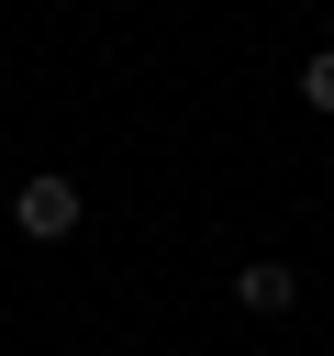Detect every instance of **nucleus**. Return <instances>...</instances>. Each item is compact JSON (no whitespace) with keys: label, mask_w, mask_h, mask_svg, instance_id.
Instances as JSON below:
<instances>
[{"label":"nucleus","mask_w":334,"mask_h":356,"mask_svg":"<svg viewBox=\"0 0 334 356\" xmlns=\"http://www.w3.org/2000/svg\"><path fill=\"white\" fill-rule=\"evenodd\" d=\"M11 222H22L33 245H56V234H78V178H22V200H11Z\"/></svg>","instance_id":"1"},{"label":"nucleus","mask_w":334,"mask_h":356,"mask_svg":"<svg viewBox=\"0 0 334 356\" xmlns=\"http://www.w3.org/2000/svg\"><path fill=\"white\" fill-rule=\"evenodd\" d=\"M234 300H245V312H289V300H301V278H289L278 256H256V267H234Z\"/></svg>","instance_id":"2"},{"label":"nucleus","mask_w":334,"mask_h":356,"mask_svg":"<svg viewBox=\"0 0 334 356\" xmlns=\"http://www.w3.org/2000/svg\"><path fill=\"white\" fill-rule=\"evenodd\" d=\"M301 100H312V111H334V56H312V67H301Z\"/></svg>","instance_id":"3"}]
</instances>
